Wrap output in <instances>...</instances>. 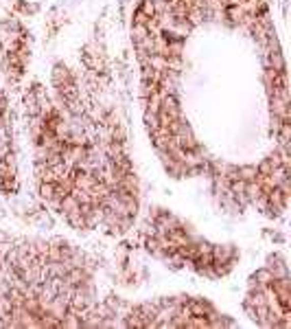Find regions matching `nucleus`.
I'll list each match as a JSON object with an SVG mask.
<instances>
[{"label": "nucleus", "instance_id": "f257e3e1", "mask_svg": "<svg viewBox=\"0 0 291 329\" xmlns=\"http://www.w3.org/2000/svg\"><path fill=\"white\" fill-rule=\"evenodd\" d=\"M142 121L171 178L269 215L289 197V90L265 0H138Z\"/></svg>", "mask_w": 291, "mask_h": 329}, {"label": "nucleus", "instance_id": "f03ea898", "mask_svg": "<svg viewBox=\"0 0 291 329\" xmlns=\"http://www.w3.org/2000/svg\"><path fill=\"white\" fill-rule=\"evenodd\" d=\"M13 189H16V154H13L9 104L0 88V191H13Z\"/></svg>", "mask_w": 291, "mask_h": 329}]
</instances>
